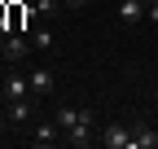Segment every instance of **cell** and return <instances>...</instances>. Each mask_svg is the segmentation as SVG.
<instances>
[{"mask_svg": "<svg viewBox=\"0 0 158 149\" xmlns=\"http://www.w3.org/2000/svg\"><path fill=\"white\" fill-rule=\"evenodd\" d=\"M57 127H62L66 145H75V149L92 145V110H75V105H62V110H57Z\"/></svg>", "mask_w": 158, "mask_h": 149, "instance_id": "obj_1", "label": "cell"}, {"mask_svg": "<svg viewBox=\"0 0 158 149\" xmlns=\"http://www.w3.org/2000/svg\"><path fill=\"white\" fill-rule=\"evenodd\" d=\"M27 53H35L27 35H18V31H5V44H0V57H5V62H27Z\"/></svg>", "mask_w": 158, "mask_h": 149, "instance_id": "obj_2", "label": "cell"}, {"mask_svg": "<svg viewBox=\"0 0 158 149\" xmlns=\"http://www.w3.org/2000/svg\"><path fill=\"white\" fill-rule=\"evenodd\" d=\"M27 83H31V97H53L57 74H53L48 66H31V70H27Z\"/></svg>", "mask_w": 158, "mask_h": 149, "instance_id": "obj_3", "label": "cell"}, {"mask_svg": "<svg viewBox=\"0 0 158 149\" xmlns=\"http://www.w3.org/2000/svg\"><path fill=\"white\" fill-rule=\"evenodd\" d=\"M57 140H66L62 127H57V119H48V123H31V145L48 149V145H57Z\"/></svg>", "mask_w": 158, "mask_h": 149, "instance_id": "obj_4", "label": "cell"}, {"mask_svg": "<svg viewBox=\"0 0 158 149\" xmlns=\"http://www.w3.org/2000/svg\"><path fill=\"white\" fill-rule=\"evenodd\" d=\"M0 92H5V101H22V97H31V83H27V74L9 70L5 79H0Z\"/></svg>", "mask_w": 158, "mask_h": 149, "instance_id": "obj_5", "label": "cell"}, {"mask_svg": "<svg viewBox=\"0 0 158 149\" xmlns=\"http://www.w3.org/2000/svg\"><path fill=\"white\" fill-rule=\"evenodd\" d=\"M31 114H35L31 97H22V101H5V119H9L13 127H27V123H31Z\"/></svg>", "mask_w": 158, "mask_h": 149, "instance_id": "obj_6", "label": "cell"}, {"mask_svg": "<svg viewBox=\"0 0 158 149\" xmlns=\"http://www.w3.org/2000/svg\"><path fill=\"white\" fill-rule=\"evenodd\" d=\"M101 145H106V149H127V145H132V127H123V123H106Z\"/></svg>", "mask_w": 158, "mask_h": 149, "instance_id": "obj_7", "label": "cell"}, {"mask_svg": "<svg viewBox=\"0 0 158 149\" xmlns=\"http://www.w3.org/2000/svg\"><path fill=\"white\" fill-rule=\"evenodd\" d=\"M127 149H158V132L149 123H132V145Z\"/></svg>", "mask_w": 158, "mask_h": 149, "instance_id": "obj_8", "label": "cell"}, {"mask_svg": "<svg viewBox=\"0 0 158 149\" xmlns=\"http://www.w3.org/2000/svg\"><path fill=\"white\" fill-rule=\"evenodd\" d=\"M145 13H149L145 0H123V5H118V18H123V22H141Z\"/></svg>", "mask_w": 158, "mask_h": 149, "instance_id": "obj_9", "label": "cell"}, {"mask_svg": "<svg viewBox=\"0 0 158 149\" xmlns=\"http://www.w3.org/2000/svg\"><path fill=\"white\" fill-rule=\"evenodd\" d=\"M27 40H31V48H35V53H48V48H53V35H48V26H35Z\"/></svg>", "mask_w": 158, "mask_h": 149, "instance_id": "obj_10", "label": "cell"}, {"mask_svg": "<svg viewBox=\"0 0 158 149\" xmlns=\"http://www.w3.org/2000/svg\"><path fill=\"white\" fill-rule=\"evenodd\" d=\"M84 5H92V0H66V9H84Z\"/></svg>", "mask_w": 158, "mask_h": 149, "instance_id": "obj_11", "label": "cell"}, {"mask_svg": "<svg viewBox=\"0 0 158 149\" xmlns=\"http://www.w3.org/2000/svg\"><path fill=\"white\" fill-rule=\"evenodd\" d=\"M145 18H149V22H154V26H158V5H149V13H145Z\"/></svg>", "mask_w": 158, "mask_h": 149, "instance_id": "obj_12", "label": "cell"}, {"mask_svg": "<svg viewBox=\"0 0 158 149\" xmlns=\"http://www.w3.org/2000/svg\"><path fill=\"white\" fill-rule=\"evenodd\" d=\"M5 13H9V9H5V0H0V22H5Z\"/></svg>", "mask_w": 158, "mask_h": 149, "instance_id": "obj_13", "label": "cell"}, {"mask_svg": "<svg viewBox=\"0 0 158 149\" xmlns=\"http://www.w3.org/2000/svg\"><path fill=\"white\" fill-rule=\"evenodd\" d=\"M145 5H158V0H145Z\"/></svg>", "mask_w": 158, "mask_h": 149, "instance_id": "obj_14", "label": "cell"}, {"mask_svg": "<svg viewBox=\"0 0 158 149\" xmlns=\"http://www.w3.org/2000/svg\"><path fill=\"white\" fill-rule=\"evenodd\" d=\"M154 101H158V88H154Z\"/></svg>", "mask_w": 158, "mask_h": 149, "instance_id": "obj_15", "label": "cell"}]
</instances>
